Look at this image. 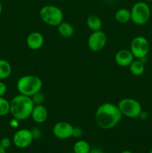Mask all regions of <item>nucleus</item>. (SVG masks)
<instances>
[{"label":"nucleus","instance_id":"nucleus-1","mask_svg":"<svg viewBox=\"0 0 152 153\" xmlns=\"http://www.w3.org/2000/svg\"><path fill=\"white\" fill-rule=\"evenodd\" d=\"M122 114L116 105L105 102L98 106L95 111V120L98 127L102 129H110L119 123Z\"/></svg>","mask_w":152,"mask_h":153},{"label":"nucleus","instance_id":"nucleus-2","mask_svg":"<svg viewBox=\"0 0 152 153\" xmlns=\"http://www.w3.org/2000/svg\"><path fill=\"white\" fill-rule=\"evenodd\" d=\"M34 107L31 97L19 94L10 102V113L13 118L19 121L25 120L31 117Z\"/></svg>","mask_w":152,"mask_h":153},{"label":"nucleus","instance_id":"nucleus-3","mask_svg":"<svg viewBox=\"0 0 152 153\" xmlns=\"http://www.w3.org/2000/svg\"><path fill=\"white\" fill-rule=\"evenodd\" d=\"M43 87V82L38 76L27 75L22 76L16 82V88L22 95L31 97L40 92Z\"/></svg>","mask_w":152,"mask_h":153},{"label":"nucleus","instance_id":"nucleus-4","mask_svg":"<svg viewBox=\"0 0 152 153\" xmlns=\"http://www.w3.org/2000/svg\"><path fill=\"white\" fill-rule=\"evenodd\" d=\"M40 17L47 25L58 26L63 21V13L60 7L52 4H47L40 9Z\"/></svg>","mask_w":152,"mask_h":153},{"label":"nucleus","instance_id":"nucleus-5","mask_svg":"<svg viewBox=\"0 0 152 153\" xmlns=\"http://www.w3.org/2000/svg\"><path fill=\"white\" fill-rule=\"evenodd\" d=\"M151 8L145 1H137L131 10V21L138 25L147 23L151 18Z\"/></svg>","mask_w":152,"mask_h":153},{"label":"nucleus","instance_id":"nucleus-6","mask_svg":"<svg viewBox=\"0 0 152 153\" xmlns=\"http://www.w3.org/2000/svg\"><path fill=\"white\" fill-rule=\"evenodd\" d=\"M117 105L122 116L128 118L139 117L142 111L141 104L134 99H122L119 102Z\"/></svg>","mask_w":152,"mask_h":153},{"label":"nucleus","instance_id":"nucleus-7","mask_svg":"<svg viewBox=\"0 0 152 153\" xmlns=\"http://www.w3.org/2000/svg\"><path fill=\"white\" fill-rule=\"evenodd\" d=\"M131 52L137 59L145 58L150 51V44L147 39L142 36L134 37L131 43Z\"/></svg>","mask_w":152,"mask_h":153},{"label":"nucleus","instance_id":"nucleus-8","mask_svg":"<svg viewBox=\"0 0 152 153\" xmlns=\"http://www.w3.org/2000/svg\"><path fill=\"white\" fill-rule=\"evenodd\" d=\"M106 43H107V35L101 30L92 31L87 40L89 49L95 52L104 49Z\"/></svg>","mask_w":152,"mask_h":153},{"label":"nucleus","instance_id":"nucleus-9","mask_svg":"<svg viewBox=\"0 0 152 153\" xmlns=\"http://www.w3.org/2000/svg\"><path fill=\"white\" fill-rule=\"evenodd\" d=\"M34 137L31 130L22 128L15 132L13 137V143L16 147L24 149L31 145Z\"/></svg>","mask_w":152,"mask_h":153},{"label":"nucleus","instance_id":"nucleus-10","mask_svg":"<svg viewBox=\"0 0 152 153\" xmlns=\"http://www.w3.org/2000/svg\"><path fill=\"white\" fill-rule=\"evenodd\" d=\"M73 128L74 127L69 123L61 121L55 123L52 131L55 137L61 140H66L72 137Z\"/></svg>","mask_w":152,"mask_h":153},{"label":"nucleus","instance_id":"nucleus-11","mask_svg":"<svg viewBox=\"0 0 152 153\" xmlns=\"http://www.w3.org/2000/svg\"><path fill=\"white\" fill-rule=\"evenodd\" d=\"M134 60V56L131 50L128 49H121L118 51L115 55V62L119 67H129Z\"/></svg>","mask_w":152,"mask_h":153},{"label":"nucleus","instance_id":"nucleus-12","mask_svg":"<svg viewBox=\"0 0 152 153\" xmlns=\"http://www.w3.org/2000/svg\"><path fill=\"white\" fill-rule=\"evenodd\" d=\"M26 43L28 47L31 50L40 49L44 43V37L43 34L37 31H34L28 34L26 39Z\"/></svg>","mask_w":152,"mask_h":153},{"label":"nucleus","instance_id":"nucleus-13","mask_svg":"<svg viewBox=\"0 0 152 153\" xmlns=\"http://www.w3.org/2000/svg\"><path fill=\"white\" fill-rule=\"evenodd\" d=\"M48 115L49 114L46 108L44 107L43 105H34L31 117H32L33 120L37 123H43L48 119Z\"/></svg>","mask_w":152,"mask_h":153},{"label":"nucleus","instance_id":"nucleus-14","mask_svg":"<svg viewBox=\"0 0 152 153\" xmlns=\"http://www.w3.org/2000/svg\"><path fill=\"white\" fill-rule=\"evenodd\" d=\"M115 19L121 24L128 23L130 20H131V10L125 7L118 9L115 13Z\"/></svg>","mask_w":152,"mask_h":153},{"label":"nucleus","instance_id":"nucleus-15","mask_svg":"<svg viewBox=\"0 0 152 153\" xmlns=\"http://www.w3.org/2000/svg\"><path fill=\"white\" fill-rule=\"evenodd\" d=\"M58 31L60 35L63 37H65V38L71 37L75 32L72 25L69 22H63V21L58 25Z\"/></svg>","mask_w":152,"mask_h":153},{"label":"nucleus","instance_id":"nucleus-16","mask_svg":"<svg viewBox=\"0 0 152 153\" xmlns=\"http://www.w3.org/2000/svg\"><path fill=\"white\" fill-rule=\"evenodd\" d=\"M86 25L91 31H96L101 30L102 27V22L96 15H90L86 19Z\"/></svg>","mask_w":152,"mask_h":153},{"label":"nucleus","instance_id":"nucleus-17","mask_svg":"<svg viewBox=\"0 0 152 153\" xmlns=\"http://www.w3.org/2000/svg\"><path fill=\"white\" fill-rule=\"evenodd\" d=\"M130 72L134 76H141L145 72V65L142 61L140 59L133 61V62L129 66Z\"/></svg>","mask_w":152,"mask_h":153},{"label":"nucleus","instance_id":"nucleus-18","mask_svg":"<svg viewBox=\"0 0 152 153\" xmlns=\"http://www.w3.org/2000/svg\"><path fill=\"white\" fill-rule=\"evenodd\" d=\"M11 72L12 67L10 63L4 59H0V80L9 78Z\"/></svg>","mask_w":152,"mask_h":153},{"label":"nucleus","instance_id":"nucleus-19","mask_svg":"<svg viewBox=\"0 0 152 153\" xmlns=\"http://www.w3.org/2000/svg\"><path fill=\"white\" fill-rule=\"evenodd\" d=\"M73 151L74 153H89L90 146L86 140H80L74 144Z\"/></svg>","mask_w":152,"mask_h":153},{"label":"nucleus","instance_id":"nucleus-20","mask_svg":"<svg viewBox=\"0 0 152 153\" xmlns=\"http://www.w3.org/2000/svg\"><path fill=\"white\" fill-rule=\"evenodd\" d=\"M10 113V102L4 97H0V117H3Z\"/></svg>","mask_w":152,"mask_h":153},{"label":"nucleus","instance_id":"nucleus-21","mask_svg":"<svg viewBox=\"0 0 152 153\" xmlns=\"http://www.w3.org/2000/svg\"><path fill=\"white\" fill-rule=\"evenodd\" d=\"M31 100H32L33 102H34V105H42V103L44 102L45 97L43 94H41L40 92L37 93L36 94H34V96L31 97Z\"/></svg>","mask_w":152,"mask_h":153},{"label":"nucleus","instance_id":"nucleus-22","mask_svg":"<svg viewBox=\"0 0 152 153\" xmlns=\"http://www.w3.org/2000/svg\"><path fill=\"white\" fill-rule=\"evenodd\" d=\"M10 145H11V140L8 137H3L0 140V146L4 148V149H8Z\"/></svg>","mask_w":152,"mask_h":153},{"label":"nucleus","instance_id":"nucleus-23","mask_svg":"<svg viewBox=\"0 0 152 153\" xmlns=\"http://www.w3.org/2000/svg\"><path fill=\"white\" fill-rule=\"evenodd\" d=\"M83 134V131L79 127H74L73 128V133H72V137H75V138H79Z\"/></svg>","mask_w":152,"mask_h":153},{"label":"nucleus","instance_id":"nucleus-24","mask_svg":"<svg viewBox=\"0 0 152 153\" xmlns=\"http://www.w3.org/2000/svg\"><path fill=\"white\" fill-rule=\"evenodd\" d=\"M34 139H39L41 137V131L38 128H34L31 130Z\"/></svg>","mask_w":152,"mask_h":153},{"label":"nucleus","instance_id":"nucleus-25","mask_svg":"<svg viewBox=\"0 0 152 153\" xmlns=\"http://www.w3.org/2000/svg\"><path fill=\"white\" fill-rule=\"evenodd\" d=\"M7 92V86L2 82H0V97H4Z\"/></svg>","mask_w":152,"mask_h":153},{"label":"nucleus","instance_id":"nucleus-26","mask_svg":"<svg viewBox=\"0 0 152 153\" xmlns=\"http://www.w3.org/2000/svg\"><path fill=\"white\" fill-rule=\"evenodd\" d=\"M18 122H19V120H18L13 118V119L10 122V126L13 127V128H16V127L18 126Z\"/></svg>","mask_w":152,"mask_h":153},{"label":"nucleus","instance_id":"nucleus-27","mask_svg":"<svg viewBox=\"0 0 152 153\" xmlns=\"http://www.w3.org/2000/svg\"><path fill=\"white\" fill-rule=\"evenodd\" d=\"M139 117L141 118L142 120H147L148 117V114H147V112L143 111H142L141 112V114H140V115Z\"/></svg>","mask_w":152,"mask_h":153},{"label":"nucleus","instance_id":"nucleus-28","mask_svg":"<svg viewBox=\"0 0 152 153\" xmlns=\"http://www.w3.org/2000/svg\"><path fill=\"white\" fill-rule=\"evenodd\" d=\"M89 153H104L101 149H98V148H95V149H92V151H90Z\"/></svg>","mask_w":152,"mask_h":153},{"label":"nucleus","instance_id":"nucleus-29","mask_svg":"<svg viewBox=\"0 0 152 153\" xmlns=\"http://www.w3.org/2000/svg\"><path fill=\"white\" fill-rule=\"evenodd\" d=\"M0 153H6L5 149H4L3 147H1V146H0Z\"/></svg>","mask_w":152,"mask_h":153},{"label":"nucleus","instance_id":"nucleus-30","mask_svg":"<svg viewBox=\"0 0 152 153\" xmlns=\"http://www.w3.org/2000/svg\"><path fill=\"white\" fill-rule=\"evenodd\" d=\"M1 11H2V4H1V1H0V14L1 13Z\"/></svg>","mask_w":152,"mask_h":153},{"label":"nucleus","instance_id":"nucleus-31","mask_svg":"<svg viewBox=\"0 0 152 153\" xmlns=\"http://www.w3.org/2000/svg\"><path fill=\"white\" fill-rule=\"evenodd\" d=\"M120 153H132L131 152V151H129V150H125V151H122V152H120Z\"/></svg>","mask_w":152,"mask_h":153},{"label":"nucleus","instance_id":"nucleus-32","mask_svg":"<svg viewBox=\"0 0 152 153\" xmlns=\"http://www.w3.org/2000/svg\"><path fill=\"white\" fill-rule=\"evenodd\" d=\"M145 1H152V0H145Z\"/></svg>","mask_w":152,"mask_h":153},{"label":"nucleus","instance_id":"nucleus-33","mask_svg":"<svg viewBox=\"0 0 152 153\" xmlns=\"http://www.w3.org/2000/svg\"><path fill=\"white\" fill-rule=\"evenodd\" d=\"M149 153H152V149H151V150L150 151V152H149Z\"/></svg>","mask_w":152,"mask_h":153}]
</instances>
